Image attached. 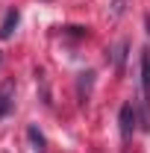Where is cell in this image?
<instances>
[{"label":"cell","mask_w":150,"mask_h":153,"mask_svg":"<svg viewBox=\"0 0 150 153\" xmlns=\"http://www.w3.org/2000/svg\"><path fill=\"white\" fill-rule=\"evenodd\" d=\"M132 124H135V109H132V103H124L121 106V135L124 138L132 135Z\"/></svg>","instance_id":"2"},{"label":"cell","mask_w":150,"mask_h":153,"mask_svg":"<svg viewBox=\"0 0 150 153\" xmlns=\"http://www.w3.org/2000/svg\"><path fill=\"white\" fill-rule=\"evenodd\" d=\"M18 21H21V15L15 12V9H9V12H6V18H3V24H0V38H3V41H6V38H12L15 27H18Z\"/></svg>","instance_id":"3"},{"label":"cell","mask_w":150,"mask_h":153,"mask_svg":"<svg viewBox=\"0 0 150 153\" xmlns=\"http://www.w3.org/2000/svg\"><path fill=\"white\" fill-rule=\"evenodd\" d=\"M27 135H30V141H33V150H38V153L44 150V135L38 133L36 127H30V130H27Z\"/></svg>","instance_id":"5"},{"label":"cell","mask_w":150,"mask_h":153,"mask_svg":"<svg viewBox=\"0 0 150 153\" xmlns=\"http://www.w3.org/2000/svg\"><path fill=\"white\" fill-rule=\"evenodd\" d=\"M141 88H144V97H150V56L141 53Z\"/></svg>","instance_id":"4"},{"label":"cell","mask_w":150,"mask_h":153,"mask_svg":"<svg viewBox=\"0 0 150 153\" xmlns=\"http://www.w3.org/2000/svg\"><path fill=\"white\" fill-rule=\"evenodd\" d=\"M12 94H15V82L9 79V82H3V85H0V121L9 115V109H12V100H15Z\"/></svg>","instance_id":"1"}]
</instances>
